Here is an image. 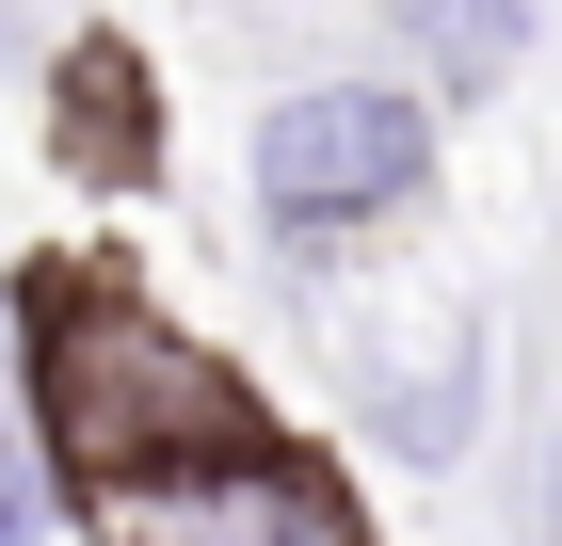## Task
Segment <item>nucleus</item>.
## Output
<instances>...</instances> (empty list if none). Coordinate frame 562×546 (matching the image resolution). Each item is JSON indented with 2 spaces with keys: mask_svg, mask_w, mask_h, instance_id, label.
Wrapping results in <instances>:
<instances>
[{
  "mask_svg": "<svg viewBox=\"0 0 562 546\" xmlns=\"http://www.w3.org/2000/svg\"><path fill=\"white\" fill-rule=\"evenodd\" d=\"M241 161H258L273 242H370L434 193V113H418V81H305L258 113Z\"/></svg>",
  "mask_w": 562,
  "mask_h": 546,
  "instance_id": "obj_2",
  "label": "nucleus"
},
{
  "mask_svg": "<svg viewBox=\"0 0 562 546\" xmlns=\"http://www.w3.org/2000/svg\"><path fill=\"white\" fill-rule=\"evenodd\" d=\"M402 33H418V65L450 97H482V81H515L530 65V0H386Z\"/></svg>",
  "mask_w": 562,
  "mask_h": 546,
  "instance_id": "obj_3",
  "label": "nucleus"
},
{
  "mask_svg": "<svg viewBox=\"0 0 562 546\" xmlns=\"http://www.w3.org/2000/svg\"><path fill=\"white\" fill-rule=\"evenodd\" d=\"M48 499H65V482H48V450H33V434H0V546H33Z\"/></svg>",
  "mask_w": 562,
  "mask_h": 546,
  "instance_id": "obj_4",
  "label": "nucleus"
},
{
  "mask_svg": "<svg viewBox=\"0 0 562 546\" xmlns=\"http://www.w3.org/2000/svg\"><path fill=\"white\" fill-rule=\"evenodd\" d=\"M16 322H33V337H16V354H33V450H48V482H65L81 514L273 450L258 386L225 370L210 337L145 322L113 274H16Z\"/></svg>",
  "mask_w": 562,
  "mask_h": 546,
  "instance_id": "obj_1",
  "label": "nucleus"
}]
</instances>
